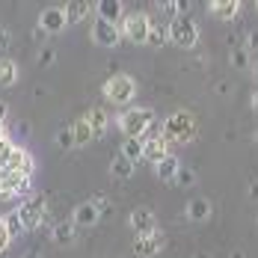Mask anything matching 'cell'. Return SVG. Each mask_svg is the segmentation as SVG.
I'll list each match as a JSON object with an SVG mask.
<instances>
[{
    "mask_svg": "<svg viewBox=\"0 0 258 258\" xmlns=\"http://www.w3.org/2000/svg\"><path fill=\"white\" fill-rule=\"evenodd\" d=\"M86 122H89V128L95 137H104V131L110 125V119H107V113H104L101 107H92V110H86Z\"/></svg>",
    "mask_w": 258,
    "mask_h": 258,
    "instance_id": "cell-22",
    "label": "cell"
},
{
    "mask_svg": "<svg viewBox=\"0 0 258 258\" xmlns=\"http://www.w3.org/2000/svg\"><path fill=\"white\" fill-rule=\"evenodd\" d=\"M232 66H234V69H240V72H243V69H249V66H252L249 51H246V48H234V51H232Z\"/></svg>",
    "mask_w": 258,
    "mask_h": 258,
    "instance_id": "cell-29",
    "label": "cell"
},
{
    "mask_svg": "<svg viewBox=\"0 0 258 258\" xmlns=\"http://www.w3.org/2000/svg\"><path fill=\"white\" fill-rule=\"evenodd\" d=\"M232 258H243V252H232Z\"/></svg>",
    "mask_w": 258,
    "mask_h": 258,
    "instance_id": "cell-42",
    "label": "cell"
},
{
    "mask_svg": "<svg viewBox=\"0 0 258 258\" xmlns=\"http://www.w3.org/2000/svg\"><path fill=\"white\" fill-rule=\"evenodd\" d=\"M62 12H66V24H78V21L89 18V15L95 12V6H92V3H66Z\"/></svg>",
    "mask_w": 258,
    "mask_h": 258,
    "instance_id": "cell-20",
    "label": "cell"
},
{
    "mask_svg": "<svg viewBox=\"0 0 258 258\" xmlns=\"http://www.w3.org/2000/svg\"><path fill=\"white\" fill-rule=\"evenodd\" d=\"M163 246H166V237H163L160 229H157V232H149V234H137V240H134V255L137 258H155Z\"/></svg>",
    "mask_w": 258,
    "mask_h": 258,
    "instance_id": "cell-9",
    "label": "cell"
},
{
    "mask_svg": "<svg viewBox=\"0 0 258 258\" xmlns=\"http://www.w3.org/2000/svg\"><path fill=\"white\" fill-rule=\"evenodd\" d=\"M30 190H33V178L30 175H18V172H3L0 175V199L27 196Z\"/></svg>",
    "mask_w": 258,
    "mask_h": 258,
    "instance_id": "cell-8",
    "label": "cell"
},
{
    "mask_svg": "<svg viewBox=\"0 0 258 258\" xmlns=\"http://www.w3.org/2000/svg\"><path fill=\"white\" fill-rule=\"evenodd\" d=\"M249 199H258V184H249Z\"/></svg>",
    "mask_w": 258,
    "mask_h": 258,
    "instance_id": "cell-38",
    "label": "cell"
},
{
    "mask_svg": "<svg viewBox=\"0 0 258 258\" xmlns=\"http://www.w3.org/2000/svg\"><path fill=\"white\" fill-rule=\"evenodd\" d=\"M66 12H62V6H48V9H42V15H39V33H62L66 30Z\"/></svg>",
    "mask_w": 258,
    "mask_h": 258,
    "instance_id": "cell-13",
    "label": "cell"
},
{
    "mask_svg": "<svg viewBox=\"0 0 258 258\" xmlns=\"http://www.w3.org/2000/svg\"><path fill=\"white\" fill-rule=\"evenodd\" d=\"M18 83V62L3 56L0 59V86H15Z\"/></svg>",
    "mask_w": 258,
    "mask_h": 258,
    "instance_id": "cell-23",
    "label": "cell"
},
{
    "mask_svg": "<svg viewBox=\"0 0 258 258\" xmlns=\"http://www.w3.org/2000/svg\"><path fill=\"white\" fill-rule=\"evenodd\" d=\"M24 258H42V255H39L36 249H30V252H24Z\"/></svg>",
    "mask_w": 258,
    "mask_h": 258,
    "instance_id": "cell-39",
    "label": "cell"
},
{
    "mask_svg": "<svg viewBox=\"0 0 258 258\" xmlns=\"http://www.w3.org/2000/svg\"><path fill=\"white\" fill-rule=\"evenodd\" d=\"M15 211H18V217H21L24 232H36V229L45 223V217H48V196H30V199H24Z\"/></svg>",
    "mask_w": 258,
    "mask_h": 258,
    "instance_id": "cell-6",
    "label": "cell"
},
{
    "mask_svg": "<svg viewBox=\"0 0 258 258\" xmlns=\"http://www.w3.org/2000/svg\"><path fill=\"white\" fill-rule=\"evenodd\" d=\"M0 53H3V51H0Z\"/></svg>",
    "mask_w": 258,
    "mask_h": 258,
    "instance_id": "cell-47",
    "label": "cell"
},
{
    "mask_svg": "<svg viewBox=\"0 0 258 258\" xmlns=\"http://www.w3.org/2000/svg\"><path fill=\"white\" fill-rule=\"evenodd\" d=\"M119 155L131 160V163H137V160H143V140H134V137H125V143H122V152Z\"/></svg>",
    "mask_w": 258,
    "mask_h": 258,
    "instance_id": "cell-26",
    "label": "cell"
},
{
    "mask_svg": "<svg viewBox=\"0 0 258 258\" xmlns=\"http://www.w3.org/2000/svg\"><path fill=\"white\" fill-rule=\"evenodd\" d=\"M160 134H163V140L169 146H187L196 137V116L190 110H175V113H169L163 119Z\"/></svg>",
    "mask_w": 258,
    "mask_h": 258,
    "instance_id": "cell-1",
    "label": "cell"
},
{
    "mask_svg": "<svg viewBox=\"0 0 258 258\" xmlns=\"http://www.w3.org/2000/svg\"><path fill=\"white\" fill-rule=\"evenodd\" d=\"M128 226L137 234L157 232V214L152 211V208H134V211H131V217H128Z\"/></svg>",
    "mask_w": 258,
    "mask_h": 258,
    "instance_id": "cell-12",
    "label": "cell"
},
{
    "mask_svg": "<svg viewBox=\"0 0 258 258\" xmlns=\"http://www.w3.org/2000/svg\"><path fill=\"white\" fill-rule=\"evenodd\" d=\"M166 30H169V42L184 48V51L199 45V24L193 15H178V18L166 21Z\"/></svg>",
    "mask_w": 258,
    "mask_h": 258,
    "instance_id": "cell-3",
    "label": "cell"
},
{
    "mask_svg": "<svg viewBox=\"0 0 258 258\" xmlns=\"http://www.w3.org/2000/svg\"><path fill=\"white\" fill-rule=\"evenodd\" d=\"M110 172H113V178L128 181L131 175H134V163H131V160H125L122 155H116L113 160H110Z\"/></svg>",
    "mask_w": 258,
    "mask_h": 258,
    "instance_id": "cell-25",
    "label": "cell"
},
{
    "mask_svg": "<svg viewBox=\"0 0 258 258\" xmlns=\"http://www.w3.org/2000/svg\"><path fill=\"white\" fill-rule=\"evenodd\" d=\"M53 143H56L59 149H75V134H72V125L56 131V134H53Z\"/></svg>",
    "mask_w": 258,
    "mask_h": 258,
    "instance_id": "cell-28",
    "label": "cell"
},
{
    "mask_svg": "<svg viewBox=\"0 0 258 258\" xmlns=\"http://www.w3.org/2000/svg\"><path fill=\"white\" fill-rule=\"evenodd\" d=\"M193 258H208V255H202V252H199V255H193Z\"/></svg>",
    "mask_w": 258,
    "mask_h": 258,
    "instance_id": "cell-45",
    "label": "cell"
},
{
    "mask_svg": "<svg viewBox=\"0 0 258 258\" xmlns=\"http://www.w3.org/2000/svg\"><path fill=\"white\" fill-rule=\"evenodd\" d=\"M3 172H18V175H30V178H33V172H36V157L30 155L24 146H15L12 155H9V160H6V166H3Z\"/></svg>",
    "mask_w": 258,
    "mask_h": 258,
    "instance_id": "cell-10",
    "label": "cell"
},
{
    "mask_svg": "<svg viewBox=\"0 0 258 258\" xmlns=\"http://www.w3.org/2000/svg\"><path fill=\"white\" fill-rule=\"evenodd\" d=\"M252 75H255V78H258V59H255V62H252Z\"/></svg>",
    "mask_w": 258,
    "mask_h": 258,
    "instance_id": "cell-41",
    "label": "cell"
},
{
    "mask_svg": "<svg viewBox=\"0 0 258 258\" xmlns=\"http://www.w3.org/2000/svg\"><path fill=\"white\" fill-rule=\"evenodd\" d=\"M252 140H255V143H258V131H255V134H252Z\"/></svg>",
    "mask_w": 258,
    "mask_h": 258,
    "instance_id": "cell-44",
    "label": "cell"
},
{
    "mask_svg": "<svg viewBox=\"0 0 258 258\" xmlns=\"http://www.w3.org/2000/svg\"><path fill=\"white\" fill-rule=\"evenodd\" d=\"M53 59H56V51L53 48H45V51L39 53V62L42 66H53Z\"/></svg>",
    "mask_w": 258,
    "mask_h": 258,
    "instance_id": "cell-34",
    "label": "cell"
},
{
    "mask_svg": "<svg viewBox=\"0 0 258 258\" xmlns=\"http://www.w3.org/2000/svg\"><path fill=\"white\" fill-rule=\"evenodd\" d=\"M98 220H101V211L92 205V202H80V205H75V211H72L75 229H92V226H98Z\"/></svg>",
    "mask_w": 258,
    "mask_h": 258,
    "instance_id": "cell-14",
    "label": "cell"
},
{
    "mask_svg": "<svg viewBox=\"0 0 258 258\" xmlns=\"http://www.w3.org/2000/svg\"><path fill=\"white\" fill-rule=\"evenodd\" d=\"M166 42H169V30H166V24H160V21H155V18H152V24H149V39H146V45L163 48Z\"/></svg>",
    "mask_w": 258,
    "mask_h": 258,
    "instance_id": "cell-24",
    "label": "cell"
},
{
    "mask_svg": "<svg viewBox=\"0 0 258 258\" xmlns=\"http://www.w3.org/2000/svg\"><path fill=\"white\" fill-rule=\"evenodd\" d=\"M9 42H12V36H9V27L0 24V51H6V48H9Z\"/></svg>",
    "mask_w": 258,
    "mask_h": 258,
    "instance_id": "cell-35",
    "label": "cell"
},
{
    "mask_svg": "<svg viewBox=\"0 0 258 258\" xmlns=\"http://www.w3.org/2000/svg\"><path fill=\"white\" fill-rule=\"evenodd\" d=\"M252 110H255V113H258V92H255V95H252Z\"/></svg>",
    "mask_w": 258,
    "mask_h": 258,
    "instance_id": "cell-40",
    "label": "cell"
},
{
    "mask_svg": "<svg viewBox=\"0 0 258 258\" xmlns=\"http://www.w3.org/2000/svg\"><path fill=\"white\" fill-rule=\"evenodd\" d=\"M122 15H125V9H122L119 0H98V3H95V18H101V21L119 24Z\"/></svg>",
    "mask_w": 258,
    "mask_h": 258,
    "instance_id": "cell-16",
    "label": "cell"
},
{
    "mask_svg": "<svg viewBox=\"0 0 258 258\" xmlns=\"http://www.w3.org/2000/svg\"><path fill=\"white\" fill-rule=\"evenodd\" d=\"M0 175H3V169H0Z\"/></svg>",
    "mask_w": 258,
    "mask_h": 258,
    "instance_id": "cell-46",
    "label": "cell"
},
{
    "mask_svg": "<svg viewBox=\"0 0 258 258\" xmlns=\"http://www.w3.org/2000/svg\"><path fill=\"white\" fill-rule=\"evenodd\" d=\"M92 42H95L98 48H116V45L122 42L119 24H110V21L95 18V21H92Z\"/></svg>",
    "mask_w": 258,
    "mask_h": 258,
    "instance_id": "cell-11",
    "label": "cell"
},
{
    "mask_svg": "<svg viewBox=\"0 0 258 258\" xmlns=\"http://www.w3.org/2000/svg\"><path fill=\"white\" fill-rule=\"evenodd\" d=\"M0 140H6V131H3V128H0Z\"/></svg>",
    "mask_w": 258,
    "mask_h": 258,
    "instance_id": "cell-43",
    "label": "cell"
},
{
    "mask_svg": "<svg viewBox=\"0 0 258 258\" xmlns=\"http://www.w3.org/2000/svg\"><path fill=\"white\" fill-rule=\"evenodd\" d=\"M101 95L110 104H116V107H125V104H131L137 98V80L131 75H113L110 80H104Z\"/></svg>",
    "mask_w": 258,
    "mask_h": 258,
    "instance_id": "cell-4",
    "label": "cell"
},
{
    "mask_svg": "<svg viewBox=\"0 0 258 258\" xmlns=\"http://www.w3.org/2000/svg\"><path fill=\"white\" fill-rule=\"evenodd\" d=\"M116 125L119 131L125 134V137H134V140H143L149 128L155 125V110L152 107H128V110H122L119 113V119H116Z\"/></svg>",
    "mask_w": 258,
    "mask_h": 258,
    "instance_id": "cell-2",
    "label": "cell"
},
{
    "mask_svg": "<svg viewBox=\"0 0 258 258\" xmlns=\"http://www.w3.org/2000/svg\"><path fill=\"white\" fill-rule=\"evenodd\" d=\"M12 149H15V143L6 137V140H0V169L6 166V160H9V155H12Z\"/></svg>",
    "mask_w": 258,
    "mask_h": 258,
    "instance_id": "cell-31",
    "label": "cell"
},
{
    "mask_svg": "<svg viewBox=\"0 0 258 258\" xmlns=\"http://www.w3.org/2000/svg\"><path fill=\"white\" fill-rule=\"evenodd\" d=\"M184 214L193 223H205V220H211V214H214V205H211V199H205V196H193L187 202V211Z\"/></svg>",
    "mask_w": 258,
    "mask_h": 258,
    "instance_id": "cell-15",
    "label": "cell"
},
{
    "mask_svg": "<svg viewBox=\"0 0 258 258\" xmlns=\"http://www.w3.org/2000/svg\"><path fill=\"white\" fill-rule=\"evenodd\" d=\"M178 169H181V160H178L175 155H172V152H169V155L163 157L160 163H155V175H157L160 181H175Z\"/></svg>",
    "mask_w": 258,
    "mask_h": 258,
    "instance_id": "cell-19",
    "label": "cell"
},
{
    "mask_svg": "<svg viewBox=\"0 0 258 258\" xmlns=\"http://www.w3.org/2000/svg\"><path fill=\"white\" fill-rule=\"evenodd\" d=\"M75 223L72 220H59V223H53V229H51V237H53V243H59V246H72L75 243Z\"/></svg>",
    "mask_w": 258,
    "mask_h": 258,
    "instance_id": "cell-18",
    "label": "cell"
},
{
    "mask_svg": "<svg viewBox=\"0 0 258 258\" xmlns=\"http://www.w3.org/2000/svg\"><path fill=\"white\" fill-rule=\"evenodd\" d=\"M166 155H169V143L163 140L160 125H152L149 134L143 137V160H152V166H155V163H160Z\"/></svg>",
    "mask_w": 258,
    "mask_h": 258,
    "instance_id": "cell-7",
    "label": "cell"
},
{
    "mask_svg": "<svg viewBox=\"0 0 258 258\" xmlns=\"http://www.w3.org/2000/svg\"><path fill=\"white\" fill-rule=\"evenodd\" d=\"M9 119V104L6 101H0V128H3V122Z\"/></svg>",
    "mask_w": 258,
    "mask_h": 258,
    "instance_id": "cell-37",
    "label": "cell"
},
{
    "mask_svg": "<svg viewBox=\"0 0 258 258\" xmlns=\"http://www.w3.org/2000/svg\"><path fill=\"white\" fill-rule=\"evenodd\" d=\"M246 51H249V56L258 53V30H249V36H246Z\"/></svg>",
    "mask_w": 258,
    "mask_h": 258,
    "instance_id": "cell-33",
    "label": "cell"
},
{
    "mask_svg": "<svg viewBox=\"0 0 258 258\" xmlns=\"http://www.w3.org/2000/svg\"><path fill=\"white\" fill-rule=\"evenodd\" d=\"M89 202L98 208V211H107V208H110V199H107L104 193H98V196H95V199H89Z\"/></svg>",
    "mask_w": 258,
    "mask_h": 258,
    "instance_id": "cell-36",
    "label": "cell"
},
{
    "mask_svg": "<svg viewBox=\"0 0 258 258\" xmlns=\"http://www.w3.org/2000/svg\"><path fill=\"white\" fill-rule=\"evenodd\" d=\"M3 226H6L9 237H18V234H24V226H21V217H18V211H9V214H3Z\"/></svg>",
    "mask_w": 258,
    "mask_h": 258,
    "instance_id": "cell-27",
    "label": "cell"
},
{
    "mask_svg": "<svg viewBox=\"0 0 258 258\" xmlns=\"http://www.w3.org/2000/svg\"><path fill=\"white\" fill-rule=\"evenodd\" d=\"M208 9H211L214 18H220V21H232V18H237V12H240V0H211Z\"/></svg>",
    "mask_w": 258,
    "mask_h": 258,
    "instance_id": "cell-17",
    "label": "cell"
},
{
    "mask_svg": "<svg viewBox=\"0 0 258 258\" xmlns=\"http://www.w3.org/2000/svg\"><path fill=\"white\" fill-rule=\"evenodd\" d=\"M72 134H75V149H83V146H89V143L95 140V134L89 128L86 116H80L78 122H72Z\"/></svg>",
    "mask_w": 258,
    "mask_h": 258,
    "instance_id": "cell-21",
    "label": "cell"
},
{
    "mask_svg": "<svg viewBox=\"0 0 258 258\" xmlns=\"http://www.w3.org/2000/svg\"><path fill=\"white\" fill-rule=\"evenodd\" d=\"M9 243H12V237H9L6 226H3V217H0V252H6V249H9Z\"/></svg>",
    "mask_w": 258,
    "mask_h": 258,
    "instance_id": "cell-32",
    "label": "cell"
},
{
    "mask_svg": "<svg viewBox=\"0 0 258 258\" xmlns=\"http://www.w3.org/2000/svg\"><path fill=\"white\" fill-rule=\"evenodd\" d=\"M149 24H152V15H149V12H128V15H122V21H119V33H122V39H128L134 45H146V39H149Z\"/></svg>",
    "mask_w": 258,
    "mask_h": 258,
    "instance_id": "cell-5",
    "label": "cell"
},
{
    "mask_svg": "<svg viewBox=\"0 0 258 258\" xmlns=\"http://www.w3.org/2000/svg\"><path fill=\"white\" fill-rule=\"evenodd\" d=\"M172 184H178V187H193V184H196V172H193V169H187V166H181Z\"/></svg>",
    "mask_w": 258,
    "mask_h": 258,
    "instance_id": "cell-30",
    "label": "cell"
}]
</instances>
